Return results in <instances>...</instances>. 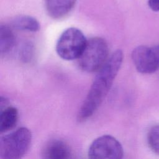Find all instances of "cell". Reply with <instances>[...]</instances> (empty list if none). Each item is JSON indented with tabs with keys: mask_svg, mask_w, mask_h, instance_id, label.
<instances>
[{
	"mask_svg": "<svg viewBox=\"0 0 159 159\" xmlns=\"http://www.w3.org/2000/svg\"><path fill=\"white\" fill-rule=\"evenodd\" d=\"M123 60L122 51L116 50L99 70L78 111L77 120L83 122L98 110L108 94Z\"/></svg>",
	"mask_w": 159,
	"mask_h": 159,
	"instance_id": "1",
	"label": "cell"
},
{
	"mask_svg": "<svg viewBox=\"0 0 159 159\" xmlns=\"http://www.w3.org/2000/svg\"><path fill=\"white\" fill-rule=\"evenodd\" d=\"M32 142V133L22 127L4 135L0 139L1 159H22L28 152Z\"/></svg>",
	"mask_w": 159,
	"mask_h": 159,
	"instance_id": "2",
	"label": "cell"
},
{
	"mask_svg": "<svg viewBox=\"0 0 159 159\" xmlns=\"http://www.w3.org/2000/svg\"><path fill=\"white\" fill-rule=\"evenodd\" d=\"M108 46L104 39L93 37L87 41L86 45L78 58L80 68L86 72L99 70L107 60Z\"/></svg>",
	"mask_w": 159,
	"mask_h": 159,
	"instance_id": "3",
	"label": "cell"
},
{
	"mask_svg": "<svg viewBox=\"0 0 159 159\" xmlns=\"http://www.w3.org/2000/svg\"><path fill=\"white\" fill-rule=\"evenodd\" d=\"M83 33L78 29L70 27L60 36L56 45L58 56L65 60L78 59L87 43Z\"/></svg>",
	"mask_w": 159,
	"mask_h": 159,
	"instance_id": "4",
	"label": "cell"
},
{
	"mask_svg": "<svg viewBox=\"0 0 159 159\" xmlns=\"http://www.w3.org/2000/svg\"><path fill=\"white\" fill-rule=\"evenodd\" d=\"M88 155L89 159H122L124 150L115 137L104 135L93 140Z\"/></svg>",
	"mask_w": 159,
	"mask_h": 159,
	"instance_id": "5",
	"label": "cell"
},
{
	"mask_svg": "<svg viewBox=\"0 0 159 159\" xmlns=\"http://www.w3.org/2000/svg\"><path fill=\"white\" fill-rule=\"evenodd\" d=\"M132 60L139 73H155L159 69V45L135 47L132 52Z\"/></svg>",
	"mask_w": 159,
	"mask_h": 159,
	"instance_id": "6",
	"label": "cell"
},
{
	"mask_svg": "<svg viewBox=\"0 0 159 159\" xmlns=\"http://www.w3.org/2000/svg\"><path fill=\"white\" fill-rule=\"evenodd\" d=\"M42 159H71V152L66 142L60 139H53L44 145Z\"/></svg>",
	"mask_w": 159,
	"mask_h": 159,
	"instance_id": "7",
	"label": "cell"
},
{
	"mask_svg": "<svg viewBox=\"0 0 159 159\" xmlns=\"http://www.w3.org/2000/svg\"><path fill=\"white\" fill-rule=\"evenodd\" d=\"M46 11L52 18L59 19L68 15L76 0H44Z\"/></svg>",
	"mask_w": 159,
	"mask_h": 159,
	"instance_id": "8",
	"label": "cell"
},
{
	"mask_svg": "<svg viewBox=\"0 0 159 159\" xmlns=\"http://www.w3.org/2000/svg\"><path fill=\"white\" fill-rule=\"evenodd\" d=\"M18 120V111L13 106L1 109L0 114V132L4 133L12 129Z\"/></svg>",
	"mask_w": 159,
	"mask_h": 159,
	"instance_id": "9",
	"label": "cell"
},
{
	"mask_svg": "<svg viewBox=\"0 0 159 159\" xmlns=\"http://www.w3.org/2000/svg\"><path fill=\"white\" fill-rule=\"evenodd\" d=\"M12 25L17 30L29 32H36L40 29L39 21L35 18L26 15L16 17L12 22Z\"/></svg>",
	"mask_w": 159,
	"mask_h": 159,
	"instance_id": "10",
	"label": "cell"
},
{
	"mask_svg": "<svg viewBox=\"0 0 159 159\" xmlns=\"http://www.w3.org/2000/svg\"><path fill=\"white\" fill-rule=\"evenodd\" d=\"M15 36L12 29L6 24L0 25V51L6 53L10 51L15 43Z\"/></svg>",
	"mask_w": 159,
	"mask_h": 159,
	"instance_id": "11",
	"label": "cell"
},
{
	"mask_svg": "<svg viewBox=\"0 0 159 159\" xmlns=\"http://www.w3.org/2000/svg\"><path fill=\"white\" fill-rule=\"evenodd\" d=\"M147 142L150 148L159 155V124L153 126L147 134Z\"/></svg>",
	"mask_w": 159,
	"mask_h": 159,
	"instance_id": "12",
	"label": "cell"
},
{
	"mask_svg": "<svg viewBox=\"0 0 159 159\" xmlns=\"http://www.w3.org/2000/svg\"><path fill=\"white\" fill-rule=\"evenodd\" d=\"M33 53V49L32 47L30 45V44H26L25 45L21 50L20 54H21V58L24 61H27L30 60L32 58Z\"/></svg>",
	"mask_w": 159,
	"mask_h": 159,
	"instance_id": "13",
	"label": "cell"
},
{
	"mask_svg": "<svg viewBox=\"0 0 159 159\" xmlns=\"http://www.w3.org/2000/svg\"><path fill=\"white\" fill-rule=\"evenodd\" d=\"M148 4L152 11H159V0H148Z\"/></svg>",
	"mask_w": 159,
	"mask_h": 159,
	"instance_id": "14",
	"label": "cell"
}]
</instances>
